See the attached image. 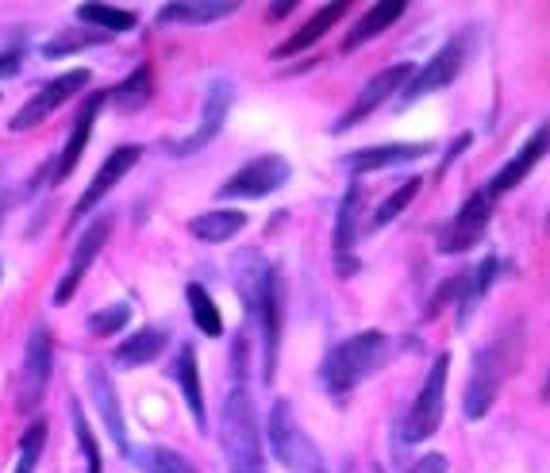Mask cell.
<instances>
[{"mask_svg": "<svg viewBox=\"0 0 550 473\" xmlns=\"http://www.w3.org/2000/svg\"><path fill=\"white\" fill-rule=\"evenodd\" d=\"M389 358H393V339L381 331H362L327 354L320 366V381L331 397H347L350 389H358L370 374L389 366Z\"/></svg>", "mask_w": 550, "mask_h": 473, "instance_id": "1", "label": "cell"}, {"mask_svg": "<svg viewBox=\"0 0 550 473\" xmlns=\"http://www.w3.org/2000/svg\"><path fill=\"white\" fill-rule=\"evenodd\" d=\"M220 447H224V458H227V473H266V462H262V435H258V420H254V404H250L243 385H235L224 400Z\"/></svg>", "mask_w": 550, "mask_h": 473, "instance_id": "2", "label": "cell"}, {"mask_svg": "<svg viewBox=\"0 0 550 473\" xmlns=\"http://www.w3.org/2000/svg\"><path fill=\"white\" fill-rule=\"evenodd\" d=\"M516 358H520V327H512L504 339H493L485 350H477L474 374H470V385H466V404H462L466 420L489 416L504 377L516 370Z\"/></svg>", "mask_w": 550, "mask_h": 473, "instance_id": "3", "label": "cell"}, {"mask_svg": "<svg viewBox=\"0 0 550 473\" xmlns=\"http://www.w3.org/2000/svg\"><path fill=\"white\" fill-rule=\"evenodd\" d=\"M266 439H270V450H274V458L281 466H289L293 473H320V450L308 443V435L300 431L297 416H293V408L285 400H277L270 408Z\"/></svg>", "mask_w": 550, "mask_h": 473, "instance_id": "4", "label": "cell"}, {"mask_svg": "<svg viewBox=\"0 0 550 473\" xmlns=\"http://www.w3.org/2000/svg\"><path fill=\"white\" fill-rule=\"evenodd\" d=\"M447 370H450V354H439L431 374H427L424 389L416 404L408 408V420H404V439L408 443H424L431 439L439 424H443V400H447Z\"/></svg>", "mask_w": 550, "mask_h": 473, "instance_id": "5", "label": "cell"}, {"mask_svg": "<svg viewBox=\"0 0 550 473\" xmlns=\"http://www.w3.org/2000/svg\"><path fill=\"white\" fill-rule=\"evenodd\" d=\"M289 162L281 154H262V158H250L243 170L227 177L224 185L216 189L220 200H258V197H270L277 193L285 181H289Z\"/></svg>", "mask_w": 550, "mask_h": 473, "instance_id": "6", "label": "cell"}, {"mask_svg": "<svg viewBox=\"0 0 550 473\" xmlns=\"http://www.w3.org/2000/svg\"><path fill=\"white\" fill-rule=\"evenodd\" d=\"M50 374H54V343L43 324L27 331V350H24V370H20V393H16V408L20 412H35L39 400L47 397Z\"/></svg>", "mask_w": 550, "mask_h": 473, "instance_id": "7", "label": "cell"}, {"mask_svg": "<svg viewBox=\"0 0 550 473\" xmlns=\"http://www.w3.org/2000/svg\"><path fill=\"white\" fill-rule=\"evenodd\" d=\"M231 104H235V85H231V77H212L208 89H204L200 124L193 127V135H185V139H177L174 143L177 158H189V154H197V150L208 147V143L224 131L227 116H231Z\"/></svg>", "mask_w": 550, "mask_h": 473, "instance_id": "8", "label": "cell"}, {"mask_svg": "<svg viewBox=\"0 0 550 473\" xmlns=\"http://www.w3.org/2000/svg\"><path fill=\"white\" fill-rule=\"evenodd\" d=\"M466 50H470L466 35H454L447 47L427 62V66H420L416 74L408 77V85L400 89V108L416 104V100L427 97V93H435V89H447L450 81L462 74V66H466Z\"/></svg>", "mask_w": 550, "mask_h": 473, "instance_id": "9", "label": "cell"}, {"mask_svg": "<svg viewBox=\"0 0 550 473\" xmlns=\"http://www.w3.org/2000/svg\"><path fill=\"white\" fill-rule=\"evenodd\" d=\"M89 81H93V77H89V70H70V74L50 77L47 85H43V89L27 100L16 116H12L8 131H31V127H39L50 116V112H54V108H62L66 100H74L77 93L89 85Z\"/></svg>", "mask_w": 550, "mask_h": 473, "instance_id": "10", "label": "cell"}, {"mask_svg": "<svg viewBox=\"0 0 550 473\" xmlns=\"http://www.w3.org/2000/svg\"><path fill=\"white\" fill-rule=\"evenodd\" d=\"M108 235H112V216H97L93 224L81 231L74 254H70V266H66V274L58 277V285H54V304H70L74 300V293L81 289L85 274H89V266L97 262V254L108 243Z\"/></svg>", "mask_w": 550, "mask_h": 473, "instance_id": "11", "label": "cell"}, {"mask_svg": "<svg viewBox=\"0 0 550 473\" xmlns=\"http://www.w3.org/2000/svg\"><path fill=\"white\" fill-rule=\"evenodd\" d=\"M416 74L408 62H400V66H389V70H381L377 77H370L366 85H362V93L354 97V104H350L347 112L335 120V127L331 131H347V127H354L358 120H366L370 112H377L385 100L393 97V93H400L404 85H408V77Z\"/></svg>", "mask_w": 550, "mask_h": 473, "instance_id": "12", "label": "cell"}, {"mask_svg": "<svg viewBox=\"0 0 550 473\" xmlns=\"http://www.w3.org/2000/svg\"><path fill=\"white\" fill-rule=\"evenodd\" d=\"M139 158H143V147L139 143H131V147H116L104 162H100L97 177L89 181V189L81 193V200L74 204V220H81V216H89L93 208H97L100 200L112 193V185H120L135 166H139Z\"/></svg>", "mask_w": 550, "mask_h": 473, "instance_id": "13", "label": "cell"}, {"mask_svg": "<svg viewBox=\"0 0 550 473\" xmlns=\"http://www.w3.org/2000/svg\"><path fill=\"white\" fill-rule=\"evenodd\" d=\"M489 204H493L489 193H474V197L466 200V204L458 208V216L447 224V231L439 235V250H443V254H462V250H470L474 243H481V235H485V227H489Z\"/></svg>", "mask_w": 550, "mask_h": 473, "instance_id": "14", "label": "cell"}, {"mask_svg": "<svg viewBox=\"0 0 550 473\" xmlns=\"http://www.w3.org/2000/svg\"><path fill=\"white\" fill-rule=\"evenodd\" d=\"M262 324V350H266V362H262V381H274L277 374V343H281V285H277V270L266 277L262 293L250 308Z\"/></svg>", "mask_w": 550, "mask_h": 473, "instance_id": "15", "label": "cell"}, {"mask_svg": "<svg viewBox=\"0 0 550 473\" xmlns=\"http://www.w3.org/2000/svg\"><path fill=\"white\" fill-rule=\"evenodd\" d=\"M358 216H362V185H350L347 197L339 200V216H335V274L354 277V239H358Z\"/></svg>", "mask_w": 550, "mask_h": 473, "instance_id": "16", "label": "cell"}, {"mask_svg": "<svg viewBox=\"0 0 550 473\" xmlns=\"http://www.w3.org/2000/svg\"><path fill=\"white\" fill-rule=\"evenodd\" d=\"M108 104V93L100 89V93H89V97L81 100V108H77V120L70 127V139H66V147L58 154V166H54V181H66V177L77 170V162H81V154L89 147V135H93V120H97V112Z\"/></svg>", "mask_w": 550, "mask_h": 473, "instance_id": "17", "label": "cell"}, {"mask_svg": "<svg viewBox=\"0 0 550 473\" xmlns=\"http://www.w3.org/2000/svg\"><path fill=\"white\" fill-rule=\"evenodd\" d=\"M89 393H93V404H97L100 420H104V431H108V439L116 443V450L131 458V443H127V424H124V408H120V397H116V385H112V377L104 374V370H93L89 374Z\"/></svg>", "mask_w": 550, "mask_h": 473, "instance_id": "18", "label": "cell"}, {"mask_svg": "<svg viewBox=\"0 0 550 473\" xmlns=\"http://www.w3.org/2000/svg\"><path fill=\"white\" fill-rule=\"evenodd\" d=\"M547 150H550V127H543V131H539L535 139H527L524 147H520V154H516V158H512V162H508V166L485 185V193H489V197H504V193H512V189H516V185L539 166V158H543Z\"/></svg>", "mask_w": 550, "mask_h": 473, "instance_id": "19", "label": "cell"}, {"mask_svg": "<svg viewBox=\"0 0 550 473\" xmlns=\"http://www.w3.org/2000/svg\"><path fill=\"white\" fill-rule=\"evenodd\" d=\"M431 154V143H389V147H366L354 150L347 158L350 174H374V170H389L400 162H412V158H424Z\"/></svg>", "mask_w": 550, "mask_h": 473, "instance_id": "20", "label": "cell"}, {"mask_svg": "<svg viewBox=\"0 0 550 473\" xmlns=\"http://www.w3.org/2000/svg\"><path fill=\"white\" fill-rule=\"evenodd\" d=\"M239 4L235 0H174L158 12V24H216L227 20Z\"/></svg>", "mask_w": 550, "mask_h": 473, "instance_id": "21", "label": "cell"}, {"mask_svg": "<svg viewBox=\"0 0 550 473\" xmlns=\"http://www.w3.org/2000/svg\"><path fill=\"white\" fill-rule=\"evenodd\" d=\"M174 377L185 393V404L193 412L197 427L204 431L208 427V412H204V389H200V366H197V350L193 347H181L177 350V362H174Z\"/></svg>", "mask_w": 550, "mask_h": 473, "instance_id": "22", "label": "cell"}, {"mask_svg": "<svg viewBox=\"0 0 550 473\" xmlns=\"http://www.w3.org/2000/svg\"><path fill=\"white\" fill-rule=\"evenodd\" d=\"M166 350V327H139L131 339H124L116 347V362L120 366H150L158 354Z\"/></svg>", "mask_w": 550, "mask_h": 473, "instance_id": "23", "label": "cell"}, {"mask_svg": "<svg viewBox=\"0 0 550 473\" xmlns=\"http://www.w3.org/2000/svg\"><path fill=\"white\" fill-rule=\"evenodd\" d=\"M404 16V0H385V4H374L358 24L350 27V35L343 39V50H358L362 43H370L374 35H381L389 24H397Z\"/></svg>", "mask_w": 550, "mask_h": 473, "instance_id": "24", "label": "cell"}, {"mask_svg": "<svg viewBox=\"0 0 550 473\" xmlns=\"http://www.w3.org/2000/svg\"><path fill=\"white\" fill-rule=\"evenodd\" d=\"M247 227V216L235 208H220V212H204L197 220H189V231L197 235L200 243H227Z\"/></svg>", "mask_w": 550, "mask_h": 473, "instance_id": "25", "label": "cell"}, {"mask_svg": "<svg viewBox=\"0 0 550 473\" xmlns=\"http://www.w3.org/2000/svg\"><path fill=\"white\" fill-rule=\"evenodd\" d=\"M343 12H347V4H327V8H320V12H316V16H312L308 24L300 27L297 35H293V39H285V43H281V47L274 50V58H289V54H300L304 47L320 43V39H324L327 27L339 24V16H343Z\"/></svg>", "mask_w": 550, "mask_h": 473, "instance_id": "26", "label": "cell"}, {"mask_svg": "<svg viewBox=\"0 0 550 473\" xmlns=\"http://www.w3.org/2000/svg\"><path fill=\"white\" fill-rule=\"evenodd\" d=\"M77 20L89 27H97L100 35H124L131 27L139 24V16L135 12H127V8H112V4H81L77 8Z\"/></svg>", "mask_w": 550, "mask_h": 473, "instance_id": "27", "label": "cell"}, {"mask_svg": "<svg viewBox=\"0 0 550 473\" xmlns=\"http://www.w3.org/2000/svg\"><path fill=\"white\" fill-rule=\"evenodd\" d=\"M131 462L143 473H197V466L170 447H131Z\"/></svg>", "mask_w": 550, "mask_h": 473, "instance_id": "28", "label": "cell"}, {"mask_svg": "<svg viewBox=\"0 0 550 473\" xmlns=\"http://www.w3.org/2000/svg\"><path fill=\"white\" fill-rule=\"evenodd\" d=\"M185 300H189V312H193V324L208 335V339H220L224 335V316H220V308H216V300L208 297V289L204 285H185Z\"/></svg>", "mask_w": 550, "mask_h": 473, "instance_id": "29", "label": "cell"}, {"mask_svg": "<svg viewBox=\"0 0 550 473\" xmlns=\"http://www.w3.org/2000/svg\"><path fill=\"white\" fill-rule=\"evenodd\" d=\"M420 189H424V181H420V177H408L404 185H397V189H393V193H389V197H385L374 208V216H370V231L393 224L400 212H404V208L416 200V193H420Z\"/></svg>", "mask_w": 550, "mask_h": 473, "instance_id": "30", "label": "cell"}, {"mask_svg": "<svg viewBox=\"0 0 550 473\" xmlns=\"http://www.w3.org/2000/svg\"><path fill=\"white\" fill-rule=\"evenodd\" d=\"M43 450H47V420H43V416H35V420L24 427V435H20V462H16V473H35L39 470Z\"/></svg>", "mask_w": 550, "mask_h": 473, "instance_id": "31", "label": "cell"}, {"mask_svg": "<svg viewBox=\"0 0 550 473\" xmlns=\"http://www.w3.org/2000/svg\"><path fill=\"white\" fill-rule=\"evenodd\" d=\"M108 100L116 104V108H124V112H135V108H143L150 100V70L147 66H139L135 77H127L120 89H108Z\"/></svg>", "mask_w": 550, "mask_h": 473, "instance_id": "32", "label": "cell"}, {"mask_svg": "<svg viewBox=\"0 0 550 473\" xmlns=\"http://www.w3.org/2000/svg\"><path fill=\"white\" fill-rule=\"evenodd\" d=\"M70 420H74V431H77V447H81V458H85V473H104V458H100V447H97V435L93 427L85 420L81 408H70Z\"/></svg>", "mask_w": 550, "mask_h": 473, "instance_id": "33", "label": "cell"}, {"mask_svg": "<svg viewBox=\"0 0 550 473\" xmlns=\"http://www.w3.org/2000/svg\"><path fill=\"white\" fill-rule=\"evenodd\" d=\"M127 320H131V304H112V308H104L97 316H89V331L93 335H116Z\"/></svg>", "mask_w": 550, "mask_h": 473, "instance_id": "34", "label": "cell"}, {"mask_svg": "<svg viewBox=\"0 0 550 473\" xmlns=\"http://www.w3.org/2000/svg\"><path fill=\"white\" fill-rule=\"evenodd\" d=\"M104 39H108V35H100V31H81V39H74V35H66V39H50L47 47H43V54H47V58H58V54L93 47V43H104Z\"/></svg>", "mask_w": 550, "mask_h": 473, "instance_id": "35", "label": "cell"}, {"mask_svg": "<svg viewBox=\"0 0 550 473\" xmlns=\"http://www.w3.org/2000/svg\"><path fill=\"white\" fill-rule=\"evenodd\" d=\"M20 62H24V43H12V47L0 50V77L20 74Z\"/></svg>", "mask_w": 550, "mask_h": 473, "instance_id": "36", "label": "cell"}, {"mask_svg": "<svg viewBox=\"0 0 550 473\" xmlns=\"http://www.w3.org/2000/svg\"><path fill=\"white\" fill-rule=\"evenodd\" d=\"M412 473H447V462H443L439 454H431V458H424Z\"/></svg>", "mask_w": 550, "mask_h": 473, "instance_id": "37", "label": "cell"}, {"mask_svg": "<svg viewBox=\"0 0 550 473\" xmlns=\"http://www.w3.org/2000/svg\"><path fill=\"white\" fill-rule=\"evenodd\" d=\"M289 12H293L289 0H285V4H274V8H270V20H281V16H289Z\"/></svg>", "mask_w": 550, "mask_h": 473, "instance_id": "38", "label": "cell"}, {"mask_svg": "<svg viewBox=\"0 0 550 473\" xmlns=\"http://www.w3.org/2000/svg\"><path fill=\"white\" fill-rule=\"evenodd\" d=\"M547 400H550V385H547Z\"/></svg>", "mask_w": 550, "mask_h": 473, "instance_id": "39", "label": "cell"}, {"mask_svg": "<svg viewBox=\"0 0 550 473\" xmlns=\"http://www.w3.org/2000/svg\"><path fill=\"white\" fill-rule=\"evenodd\" d=\"M547 231H550V216H547Z\"/></svg>", "mask_w": 550, "mask_h": 473, "instance_id": "40", "label": "cell"}]
</instances>
